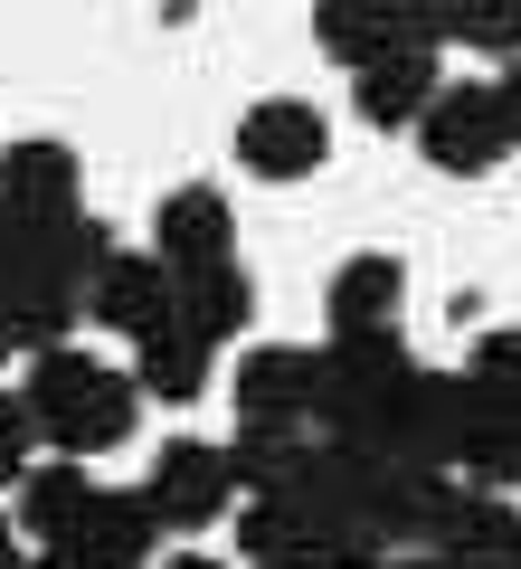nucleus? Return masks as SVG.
Listing matches in <instances>:
<instances>
[{"label": "nucleus", "mask_w": 521, "mask_h": 569, "mask_svg": "<svg viewBox=\"0 0 521 569\" xmlns=\"http://www.w3.org/2000/svg\"><path fill=\"white\" fill-rule=\"evenodd\" d=\"M29 418H39V437L58 456H114L123 437H133V418H142V389H133V370H104L96 351H48V361H29Z\"/></svg>", "instance_id": "nucleus-1"}, {"label": "nucleus", "mask_w": 521, "mask_h": 569, "mask_svg": "<svg viewBox=\"0 0 521 569\" xmlns=\"http://www.w3.org/2000/svg\"><path fill=\"white\" fill-rule=\"evenodd\" d=\"M455 418H464V370H427L418 361L351 447L389 456V466H418V475H455Z\"/></svg>", "instance_id": "nucleus-2"}, {"label": "nucleus", "mask_w": 521, "mask_h": 569, "mask_svg": "<svg viewBox=\"0 0 521 569\" xmlns=\"http://www.w3.org/2000/svg\"><path fill=\"white\" fill-rule=\"evenodd\" d=\"M408 370H418V361H408L399 332H332V342L313 351V427L351 447V437L380 418V399L408 380Z\"/></svg>", "instance_id": "nucleus-3"}, {"label": "nucleus", "mask_w": 521, "mask_h": 569, "mask_svg": "<svg viewBox=\"0 0 521 569\" xmlns=\"http://www.w3.org/2000/svg\"><path fill=\"white\" fill-rule=\"evenodd\" d=\"M313 48L332 67H351V77H370L399 48H437V0H322Z\"/></svg>", "instance_id": "nucleus-4"}, {"label": "nucleus", "mask_w": 521, "mask_h": 569, "mask_svg": "<svg viewBox=\"0 0 521 569\" xmlns=\"http://www.w3.org/2000/svg\"><path fill=\"white\" fill-rule=\"evenodd\" d=\"M142 493H152L161 531H209L228 503H238V466H228V447H209V437H171V447L152 456V475H142Z\"/></svg>", "instance_id": "nucleus-5"}, {"label": "nucleus", "mask_w": 521, "mask_h": 569, "mask_svg": "<svg viewBox=\"0 0 521 569\" xmlns=\"http://www.w3.org/2000/svg\"><path fill=\"white\" fill-rule=\"evenodd\" d=\"M418 142H427V162L445 171V181H483V171L512 152V123H502V96L493 86H445L437 104H427V123H418Z\"/></svg>", "instance_id": "nucleus-6"}, {"label": "nucleus", "mask_w": 521, "mask_h": 569, "mask_svg": "<svg viewBox=\"0 0 521 569\" xmlns=\"http://www.w3.org/2000/svg\"><path fill=\"white\" fill-rule=\"evenodd\" d=\"M322 152H332V133H322V114L303 96H257L238 123V162L257 171V181H313Z\"/></svg>", "instance_id": "nucleus-7"}, {"label": "nucleus", "mask_w": 521, "mask_h": 569, "mask_svg": "<svg viewBox=\"0 0 521 569\" xmlns=\"http://www.w3.org/2000/svg\"><path fill=\"white\" fill-rule=\"evenodd\" d=\"M152 257L171 266V276H209V266H238V209H228L209 181H181L171 200L152 209Z\"/></svg>", "instance_id": "nucleus-8"}, {"label": "nucleus", "mask_w": 521, "mask_h": 569, "mask_svg": "<svg viewBox=\"0 0 521 569\" xmlns=\"http://www.w3.org/2000/svg\"><path fill=\"white\" fill-rule=\"evenodd\" d=\"M512 541H521L512 493H483V485H464V475H455L437 531H427V560H445V569H502V560H512Z\"/></svg>", "instance_id": "nucleus-9"}, {"label": "nucleus", "mask_w": 521, "mask_h": 569, "mask_svg": "<svg viewBox=\"0 0 521 569\" xmlns=\"http://www.w3.org/2000/svg\"><path fill=\"white\" fill-rule=\"evenodd\" d=\"M171 313H181V276L161 257H133V247H114V266H104L96 295H86V323L123 332V342H152Z\"/></svg>", "instance_id": "nucleus-10"}, {"label": "nucleus", "mask_w": 521, "mask_h": 569, "mask_svg": "<svg viewBox=\"0 0 521 569\" xmlns=\"http://www.w3.org/2000/svg\"><path fill=\"white\" fill-rule=\"evenodd\" d=\"M228 399H238V427H303L313 418V351L303 342H257L228 370Z\"/></svg>", "instance_id": "nucleus-11"}, {"label": "nucleus", "mask_w": 521, "mask_h": 569, "mask_svg": "<svg viewBox=\"0 0 521 569\" xmlns=\"http://www.w3.org/2000/svg\"><path fill=\"white\" fill-rule=\"evenodd\" d=\"M77 181H86L77 142H58V133L0 142V209H10V219H67V209H86Z\"/></svg>", "instance_id": "nucleus-12"}, {"label": "nucleus", "mask_w": 521, "mask_h": 569, "mask_svg": "<svg viewBox=\"0 0 521 569\" xmlns=\"http://www.w3.org/2000/svg\"><path fill=\"white\" fill-rule=\"evenodd\" d=\"M161 541H171V531H161V512H152V493H96V512H86V531L67 550H77L86 569H152L161 560Z\"/></svg>", "instance_id": "nucleus-13"}, {"label": "nucleus", "mask_w": 521, "mask_h": 569, "mask_svg": "<svg viewBox=\"0 0 521 569\" xmlns=\"http://www.w3.org/2000/svg\"><path fill=\"white\" fill-rule=\"evenodd\" d=\"M96 475L77 466V456H39V466H29V485H20V512H10V522L29 531V541L39 550H67L86 531V512H96Z\"/></svg>", "instance_id": "nucleus-14"}, {"label": "nucleus", "mask_w": 521, "mask_h": 569, "mask_svg": "<svg viewBox=\"0 0 521 569\" xmlns=\"http://www.w3.org/2000/svg\"><path fill=\"white\" fill-rule=\"evenodd\" d=\"M445 96L437 77V48H399V58H380L370 77H351V104H361L370 133H408V123H427V104Z\"/></svg>", "instance_id": "nucleus-15"}, {"label": "nucleus", "mask_w": 521, "mask_h": 569, "mask_svg": "<svg viewBox=\"0 0 521 569\" xmlns=\"http://www.w3.org/2000/svg\"><path fill=\"white\" fill-rule=\"evenodd\" d=\"M455 475L483 493H502L521 475V418L502 399H483L474 380H464V418H455Z\"/></svg>", "instance_id": "nucleus-16"}, {"label": "nucleus", "mask_w": 521, "mask_h": 569, "mask_svg": "<svg viewBox=\"0 0 521 569\" xmlns=\"http://www.w3.org/2000/svg\"><path fill=\"white\" fill-rule=\"evenodd\" d=\"M399 295H408V276H399V257H351L332 284H322V323L332 332H399Z\"/></svg>", "instance_id": "nucleus-17"}, {"label": "nucleus", "mask_w": 521, "mask_h": 569, "mask_svg": "<svg viewBox=\"0 0 521 569\" xmlns=\"http://www.w3.org/2000/svg\"><path fill=\"white\" fill-rule=\"evenodd\" d=\"M209 370H219V342H209V332H190L181 313H171V323L152 332V342H133V389L142 399H200L209 389Z\"/></svg>", "instance_id": "nucleus-18"}, {"label": "nucleus", "mask_w": 521, "mask_h": 569, "mask_svg": "<svg viewBox=\"0 0 521 569\" xmlns=\"http://www.w3.org/2000/svg\"><path fill=\"white\" fill-rule=\"evenodd\" d=\"M322 541H332V531H322L303 503H284V493H265V503L238 512V550H247L257 569H303Z\"/></svg>", "instance_id": "nucleus-19"}, {"label": "nucleus", "mask_w": 521, "mask_h": 569, "mask_svg": "<svg viewBox=\"0 0 521 569\" xmlns=\"http://www.w3.org/2000/svg\"><path fill=\"white\" fill-rule=\"evenodd\" d=\"M181 323L209 332V342H238L257 323V276L247 266H209V276H181Z\"/></svg>", "instance_id": "nucleus-20"}, {"label": "nucleus", "mask_w": 521, "mask_h": 569, "mask_svg": "<svg viewBox=\"0 0 521 569\" xmlns=\"http://www.w3.org/2000/svg\"><path fill=\"white\" fill-rule=\"evenodd\" d=\"M303 456H313V437L303 427H238L228 437V466H238V493L257 503V493H284L303 475Z\"/></svg>", "instance_id": "nucleus-21"}, {"label": "nucleus", "mask_w": 521, "mask_h": 569, "mask_svg": "<svg viewBox=\"0 0 521 569\" xmlns=\"http://www.w3.org/2000/svg\"><path fill=\"white\" fill-rule=\"evenodd\" d=\"M474 48V58H521V0H437V48Z\"/></svg>", "instance_id": "nucleus-22"}, {"label": "nucleus", "mask_w": 521, "mask_h": 569, "mask_svg": "<svg viewBox=\"0 0 521 569\" xmlns=\"http://www.w3.org/2000/svg\"><path fill=\"white\" fill-rule=\"evenodd\" d=\"M464 380L483 389V399H502V408H521V323H493L474 351H464Z\"/></svg>", "instance_id": "nucleus-23"}, {"label": "nucleus", "mask_w": 521, "mask_h": 569, "mask_svg": "<svg viewBox=\"0 0 521 569\" xmlns=\"http://www.w3.org/2000/svg\"><path fill=\"white\" fill-rule=\"evenodd\" d=\"M29 437H39L29 399H20V389H0V485H29Z\"/></svg>", "instance_id": "nucleus-24"}, {"label": "nucleus", "mask_w": 521, "mask_h": 569, "mask_svg": "<svg viewBox=\"0 0 521 569\" xmlns=\"http://www.w3.org/2000/svg\"><path fill=\"white\" fill-rule=\"evenodd\" d=\"M389 560H399V550H389V541H370V531H332V541H322L303 569H389Z\"/></svg>", "instance_id": "nucleus-25"}, {"label": "nucleus", "mask_w": 521, "mask_h": 569, "mask_svg": "<svg viewBox=\"0 0 521 569\" xmlns=\"http://www.w3.org/2000/svg\"><path fill=\"white\" fill-rule=\"evenodd\" d=\"M493 96H502V123H512V152H521V58L493 77Z\"/></svg>", "instance_id": "nucleus-26"}, {"label": "nucleus", "mask_w": 521, "mask_h": 569, "mask_svg": "<svg viewBox=\"0 0 521 569\" xmlns=\"http://www.w3.org/2000/svg\"><path fill=\"white\" fill-rule=\"evenodd\" d=\"M10 266H20V228H10V209H0V295H10Z\"/></svg>", "instance_id": "nucleus-27"}, {"label": "nucleus", "mask_w": 521, "mask_h": 569, "mask_svg": "<svg viewBox=\"0 0 521 569\" xmlns=\"http://www.w3.org/2000/svg\"><path fill=\"white\" fill-rule=\"evenodd\" d=\"M0 569H29V550H20V522L0 512Z\"/></svg>", "instance_id": "nucleus-28"}, {"label": "nucleus", "mask_w": 521, "mask_h": 569, "mask_svg": "<svg viewBox=\"0 0 521 569\" xmlns=\"http://www.w3.org/2000/svg\"><path fill=\"white\" fill-rule=\"evenodd\" d=\"M29 569H86L77 550H29Z\"/></svg>", "instance_id": "nucleus-29"}, {"label": "nucleus", "mask_w": 521, "mask_h": 569, "mask_svg": "<svg viewBox=\"0 0 521 569\" xmlns=\"http://www.w3.org/2000/svg\"><path fill=\"white\" fill-rule=\"evenodd\" d=\"M161 569H228V560H209V550H171Z\"/></svg>", "instance_id": "nucleus-30"}, {"label": "nucleus", "mask_w": 521, "mask_h": 569, "mask_svg": "<svg viewBox=\"0 0 521 569\" xmlns=\"http://www.w3.org/2000/svg\"><path fill=\"white\" fill-rule=\"evenodd\" d=\"M389 569H445V560H427V550H399V560H389Z\"/></svg>", "instance_id": "nucleus-31"}, {"label": "nucleus", "mask_w": 521, "mask_h": 569, "mask_svg": "<svg viewBox=\"0 0 521 569\" xmlns=\"http://www.w3.org/2000/svg\"><path fill=\"white\" fill-rule=\"evenodd\" d=\"M502 569H521V541H512V560H502Z\"/></svg>", "instance_id": "nucleus-32"}, {"label": "nucleus", "mask_w": 521, "mask_h": 569, "mask_svg": "<svg viewBox=\"0 0 521 569\" xmlns=\"http://www.w3.org/2000/svg\"><path fill=\"white\" fill-rule=\"evenodd\" d=\"M512 418H521V408H512Z\"/></svg>", "instance_id": "nucleus-33"}]
</instances>
